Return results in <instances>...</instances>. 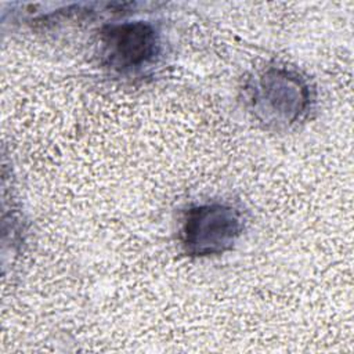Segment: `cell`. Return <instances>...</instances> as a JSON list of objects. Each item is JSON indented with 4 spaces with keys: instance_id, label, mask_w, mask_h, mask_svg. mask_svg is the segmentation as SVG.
<instances>
[{
    "instance_id": "obj_3",
    "label": "cell",
    "mask_w": 354,
    "mask_h": 354,
    "mask_svg": "<svg viewBox=\"0 0 354 354\" xmlns=\"http://www.w3.org/2000/svg\"><path fill=\"white\" fill-rule=\"evenodd\" d=\"M245 230L243 212L227 202H206L185 210L178 242L185 254L209 257L234 248Z\"/></svg>"
},
{
    "instance_id": "obj_1",
    "label": "cell",
    "mask_w": 354,
    "mask_h": 354,
    "mask_svg": "<svg viewBox=\"0 0 354 354\" xmlns=\"http://www.w3.org/2000/svg\"><path fill=\"white\" fill-rule=\"evenodd\" d=\"M314 101L308 79L286 66H267L243 87L245 108L259 124L272 131L296 126L310 113Z\"/></svg>"
},
{
    "instance_id": "obj_2",
    "label": "cell",
    "mask_w": 354,
    "mask_h": 354,
    "mask_svg": "<svg viewBox=\"0 0 354 354\" xmlns=\"http://www.w3.org/2000/svg\"><path fill=\"white\" fill-rule=\"evenodd\" d=\"M163 53L159 28L149 21H123L100 32L101 64L120 76H140L158 65Z\"/></svg>"
}]
</instances>
